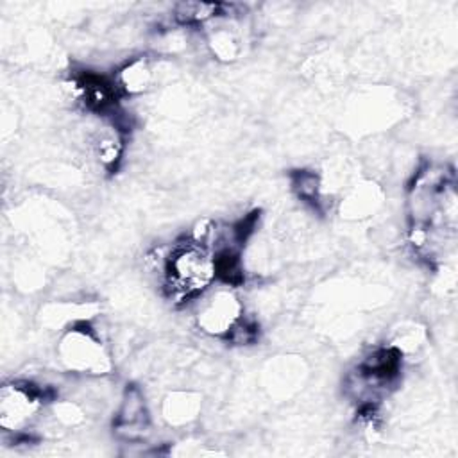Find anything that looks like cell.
<instances>
[{
	"label": "cell",
	"instance_id": "cell-3",
	"mask_svg": "<svg viewBox=\"0 0 458 458\" xmlns=\"http://www.w3.org/2000/svg\"><path fill=\"white\" fill-rule=\"evenodd\" d=\"M61 356L70 369L77 370H102L106 356L100 340L86 326V322L73 326L61 342Z\"/></svg>",
	"mask_w": 458,
	"mask_h": 458
},
{
	"label": "cell",
	"instance_id": "cell-6",
	"mask_svg": "<svg viewBox=\"0 0 458 458\" xmlns=\"http://www.w3.org/2000/svg\"><path fill=\"white\" fill-rule=\"evenodd\" d=\"M116 82L122 89V93H140L143 91L150 82V66L145 57H136L131 63H127L118 77Z\"/></svg>",
	"mask_w": 458,
	"mask_h": 458
},
{
	"label": "cell",
	"instance_id": "cell-7",
	"mask_svg": "<svg viewBox=\"0 0 458 458\" xmlns=\"http://www.w3.org/2000/svg\"><path fill=\"white\" fill-rule=\"evenodd\" d=\"M292 188L295 191V195L313 206V208H320L322 204V193H320V179L315 172L311 170H297L292 174Z\"/></svg>",
	"mask_w": 458,
	"mask_h": 458
},
{
	"label": "cell",
	"instance_id": "cell-1",
	"mask_svg": "<svg viewBox=\"0 0 458 458\" xmlns=\"http://www.w3.org/2000/svg\"><path fill=\"white\" fill-rule=\"evenodd\" d=\"M168 293L177 301L200 295L215 279L213 250L195 238L174 245L163 265Z\"/></svg>",
	"mask_w": 458,
	"mask_h": 458
},
{
	"label": "cell",
	"instance_id": "cell-5",
	"mask_svg": "<svg viewBox=\"0 0 458 458\" xmlns=\"http://www.w3.org/2000/svg\"><path fill=\"white\" fill-rule=\"evenodd\" d=\"M243 318V308L240 301L229 293L220 292L209 299L199 313V326L211 335L227 336L233 327Z\"/></svg>",
	"mask_w": 458,
	"mask_h": 458
},
{
	"label": "cell",
	"instance_id": "cell-2",
	"mask_svg": "<svg viewBox=\"0 0 458 458\" xmlns=\"http://www.w3.org/2000/svg\"><path fill=\"white\" fill-rule=\"evenodd\" d=\"M48 399V390L30 381L4 385L0 394V424L7 431L23 428Z\"/></svg>",
	"mask_w": 458,
	"mask_h": 458
},
{
	"label": "cell",
	"instance_id": "cell-4",
	"mask_svg": "<svg viewBox=\"0 0 458 458\" xmlns=\"http://www.w3.org/2000/svg\"><path fill=\"white\" fill-rule=\"evenodd\" d=\"M150 428V415L143 397V392L136 385H127L114 413L113 429L114 433L129 442L141 440Z\"/></svg>",
	"mask_w": 458,
	"mask_h": 458
},
{
	"label": "cell",
	"instance_id": "cell-8",
	"mask_svg": "<svg viewBox=\"0 0 458 458\" xmlns=\"http://www.w3.org/2000/svg\"><path fill=\"white\" fill-rule=\"evenodd\" d=\"M218 4H206V2H181L174 9V18L182 25H197L204 23L209 18L216 16Z\"/></svg>",
	"mask_w": 458,
	"mask_h": 458
}]
</instances>
